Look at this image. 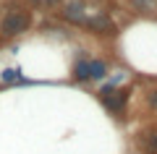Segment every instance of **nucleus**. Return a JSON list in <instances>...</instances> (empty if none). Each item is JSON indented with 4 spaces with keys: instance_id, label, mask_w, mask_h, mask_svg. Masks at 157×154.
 <instances>
[{
    "instance_id": "obj_1",
    "label": "nucleus",
    "mask_w": 157,
    "mask_h": 154,
    "mask_svg": "<svg viewBox=\"0 0 157 154\" xmlns=\"http://www.w3.org/2000/svg\"><path fill=\"white\" fill-rule=\"evenodd\" d=\"M110 76V63L105 58L78 55L71 63V81L73 84H100Z\"/></svg>"
},
{
    "instance_id": "obj_2",
    "label": "nucleus",
    "mask_w": 157,
    "mask_h": 154,
    "mask_svg": "<svg viewBox=\"0 0 157 154\" xmlns=\"http://www.w3.org/2000/svg\"><path fill=\"white\" fill-rule=\"evenodd\" d=\"M34 24V13L26 6H11L6 8L3 18H0V39H16L26 34Z\"/></svg>"
},
{
    "instance_id": "obj_3",
    "label": "nucleus",
    "mask_w": 157,
    "mask_h": 154,
    "mask_svg": "<svg viewBox=\"0 0 157 154\" xmlns=\"http://www.w3.org/2000/svg\"><path fill=\"white\" fill-rule=\"evenodd\" d=\"M97 99L113 118H123L126 110H128V102H131V86H118V84L107 81L97 89Z\"/></svg>"
},
{
    "instance_id": "obj_4",
    "label": "nucleus",
    "mask_w": 157,
    "mask_h": 154,
    "mask_svg": "<svg viewBox=\"0 0 157 154\" xmlns=\"http://www.w3.org/2000/svg\"><path fill=\"white\" fill-rule=\"evenodd\" d=\"M134 149L139 154H157V123L155 126H144L141 131H136Z\"/></svg>"
},
{
    "instance_id": "obj_5",
    "label": "nucleus",
    "mask_w": 157,
    "mask_h": 154,
    "mask_svg": "<svg viewBox=\"0 0 157 154\" xmlns=\"http://www.w3.org/2000/svg\"><path fill=\"white\" fill-rule=\"evenodd\" d=\"M60 16H63V21L73 24V26H84V21H86V16H89V11L84 8V3L71 0V3H66V6H63Z\"/></svg>"
},
{
    "instance_id": "obj_6",
    "label": "nucleus",
    "mask_w": 157,
    "mask_h": 154,
    "mask_svg": "<svg viewBox=\"0 0 157 154\" xmlns=\"http://www.w3.org/2000/svg\"><path fill=\"white\" fill-rule=\"evenodd\" d=\"M0 81L3 84H32L29 78L21 76V68H6V71L0 73Z\"/></svg>"
},
{
    "instance_id": "obj_7",
    "label": "nucleus",
    "mask_w": 157,
    "mask_h": 154,
    "mask_svg": "<svg viewBox=\"0 0 157 154\" xmlns=\"http://www.w3.org/2000/svg\"><path fill=\"white\" fill-rule=\"evenodd\" d=\"M144 107H147L149 112H155V115H157V86L144 89Z\"/></svg>"
},
{
    "instance_id": "obj_8",
    "label": "nucleus",
    "mask_w": 157,
    "mask_h": 154,
    "mask_svg": "<svg viewBox=\"0 0 157 154\" xmlns=\"http://www.w3.org/2000/svg\"><path fill=\"white\" fill-rule=\"evenodd\" d=\"M128 3H131V8L139 11V13H152L157 8V0H128Z\"/></svg>"
},
{
    "instance_id": "obj_9",
    "label": "nucleus",
    "mask_w": 157,
    "mask_h": 154,
    "mask_svg": "<svg viewBox=\"0 0 157 154\" xmlns=\"http://www.w3.org/2000/svg\"><path fill=\"white\" fill-rule=\"evenodd\" d=\"M58 3H63V0H45V6H58Z\"/></svg>"
}]
</instances>
